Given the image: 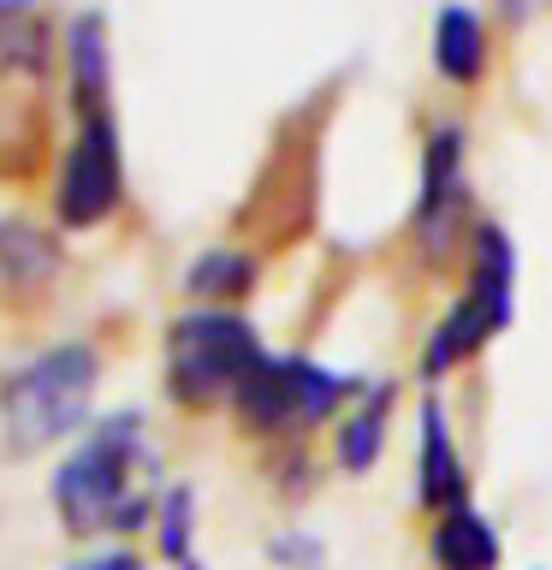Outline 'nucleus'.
Here are the masks:
<instances>
[{"instance_id":"f257e3e1","label":"nucleus","mask_w":552,"mask_h":570,"mask_svg":"<svg viewBox=\"0 0 552 570\" xmlns=\"http://www.w3.org/2000/svg\"><path fill=\"white\" fill-rule=\"evenodd\" d=\"M511 321H516V238L499 220H475L457 262V292L427 321L416 345V386L445 392V381L475 368L511 333Z\"/></svg>"},{"instance_id":"4468645a","label":"nucleus","mask_w":552,"mask_h":570,"mask_svg":"<svg viewBox=\"0 0 552 570\" xmlns=\"http://www.w3.org/2000/svg\"><path fill=\"white\" fill-rule=\"evenodd\" d=\"M0 53L24 71L48 66V24L36 12V0H0Z\"/></svg>"},{"instance_id":"dca6fc26","label":"nucleus","mask_w":552,"mask_h":570,"mask_svg":"<svg viewBox=\"0 0 552 570\" xmlns=\"http://www.w3.org/2000/svg\"><path fill=\"white\" fill-rule=\"evenodd\" d=\"M493 18H499V24H511V30H523V24L552 18V0H493Z\"/></svg>"},{"instance_id":"423d86ee","label":"nucleus","mask_w":552,"mask_h":570,"mask_svg":"<svg viewBox=\"0 0 552 570\" xmlns=\"http://www.w3.org/2000/svg\"><path fill=\"white\" fill-rule=\"evenodd\" d=\"M101 386V351L96 345H53L36 363H24L0 392V416L12 428V445H53L71 440L89 422V404H96Z\"/></svg>"},{"instance_id":"0eeeda50","label":"nucleus","mask_w":552,"mask_h":570,"mask_svg":"<svg viewBox=\"0 0 552 570\" xmlns=\"http://www.w3.org/2000/svg\"><path fill=\"white\" fill-rule=\"evenodd\" d=\"M119 203H125L119 119H114V107H78V131H71V149L60 160V185H53L60 226H71V232L101 226Z\"/></svg>"},{"instance_id":"1a4fd4ad","label":"nucleus","mask_w":552,"mask_h":570,"mask_svg":"<svg viewBox=\"0 0 552 570\" xmlns=\"http://www.w3.org/2000/svg\"><path fill=\"white\" fill-rule=\"evenodd\" d=\"M398 374H363V386L351 392V404L338 410V422L327 428V458L345 481H363L381 470V458L392 452V422H398Z\"/></svg>"},{"instance_id":"2eb2a0df","label":"nucleus","mask_w":552,"mask_h":570,"mask_svg":"<svg viewBox=\"0 0 552 570\" xmlns=\"http://www.w3.org/2000/svg\"><path fill=\"white\" fill-rule=\"evenodd\" d=\"M267 559H274V570H327V541L309 534L303 523H292L267 541Z\"/></svg>"},{"instance_id":"9d476101","label":"nucleus","mask_w":552,"mask_h":570,"mask_svg":"<svg viewBox=\"0 0 552 570\" xmlns=\"http://www.w3.org/2000/svg\"><path fill=\"white\" fill-rule=\"evenodd\" d=\"M493 36H499V18L470 7V0H440L434 18H427V66L445 89L470 96V89L487 83L493 71Z\"/></svg>"},{"instance_id":"9b49d317","label":"nucleus","mask_w":552,"mask_h":570,"mask_svg":"<svg viewBox=\"0 0 552 570\" xmlns=\"http://www.w3.org/2000/svg\"><path fill=\"white\" fill-rule=\"evenodd\" d=\"M422 552H427V570H505V534L475 499L457 511L427 517Z\"/></svg>"},{"instance_id":"ddd939ff","label":"nucleus","mask_w":552,"mask_h":570,"mask_svg":"<svg viewBox=\"0 0 552 570\" xmlns=\"http://www.w3.org/2000/svg\"><path fill=\"white\" fill-rule=\"evenodd\" d=\"M155 547L172 570H203L196 559V493L190 488H167L155 505Z\"/></svg>"},{"instance_id":"6e6552de","label":"nucleus","mask_w":552,"mask_h":570,"mask_svg":"<svg viewBox=\"0 0 552 570\" xmlns=\"http://www.w3.org/2000/svg\"><path fill=\"white\" fill-rule=\"evenodd\" d=\"M416 452H410V493H416L422 523L440 511H457L475 499V475L463 458V440L452 428V404L445 392H416Z\"/></svg>"},{"instance_id":"7ed1b4c3","label":"nucleus","mask_w":552,"mask_h":570,"mask_svg":"<svg viewBox=\"0 0 552 570\" xmlns=\"http://www.w3.org/2000/svg\"><path fill=\"white\" fill-rule=\"evenodd\" d=\"M267 363V345L244 309L196 303L167 327L160 374H167L172 404L185 410H231V399L249 386V374Z\"/></svg>"},{"instance_id":"f8f14e48","label":"nucleus","mask_w":552,"mask_h":570,"mask_svg":"<svg viewBox=\"0 0 552 570\" xmlns=\"http://www.w3.org/2000/svg\"><path fill=\"white\" fill-rule=\"evenodd\" d=\"M185 292L196 303H220V309H231L244 292H256V256H249V249H231V244H214L185 267Z\"/></svg>"},{"instance_id":"20e7f679","label":"nucleus","mask_w":552,"mask_h":570,"mask_svg":"<svg viewBox=\"0 0 552 570\" xmlns=\"http://www.w3.org/2000/svg\"><path fill=\"white\" fill-rule=\"evenodd\" d=\"M356 386H363V374H345V368L321 363V356L267 351V363L249 374V386L231 399V422L256 440L297 445L309 434H327Z\"/></svg>"},{"instance_id":"39448f33","label":"nucleus","mask_w":552,"mask_h":570,"mask_svg":"<svg viewBox=\"0 0 552 570\" xmlns=\"http://www.w3.org/2000/svg\"><path fill=\"white\" fill-rule=\"evenodd\" d=\"M475 220L481 214H475V178H470V125L440 114L422 131L404 244L422 267H452L463 262V244H470Z\"/></svg>"},{"instance_id":"f3484780","label":"nucleus","mask_w":552,"mask_h":570,"mask_svg":"<svg viewBox=\"0 0 552 570\" xmlns=\"http://www.w3.org/2000/svg\"><path fill=\"white\" fill-rule=\"evenodd\" d=\"M83 570H142V564L131 559V552H101V559H96V564H83Z\"/></svg>"},{"instance_id":"f03ea898","label":"nucleus","mask_w":552,"mask_h":570,"mask_svg":"<svg viewBox=\"0 0 552 570\" xmlns=\"http://www.w3.org/2000/svg\"><path fill=\"white\" fill-rule=\"evenodd\" d=\"M53 505L71 534H125L155 523V445L137 410L83 428V440L53 475Z\"/></svg>"}]
</instances>
